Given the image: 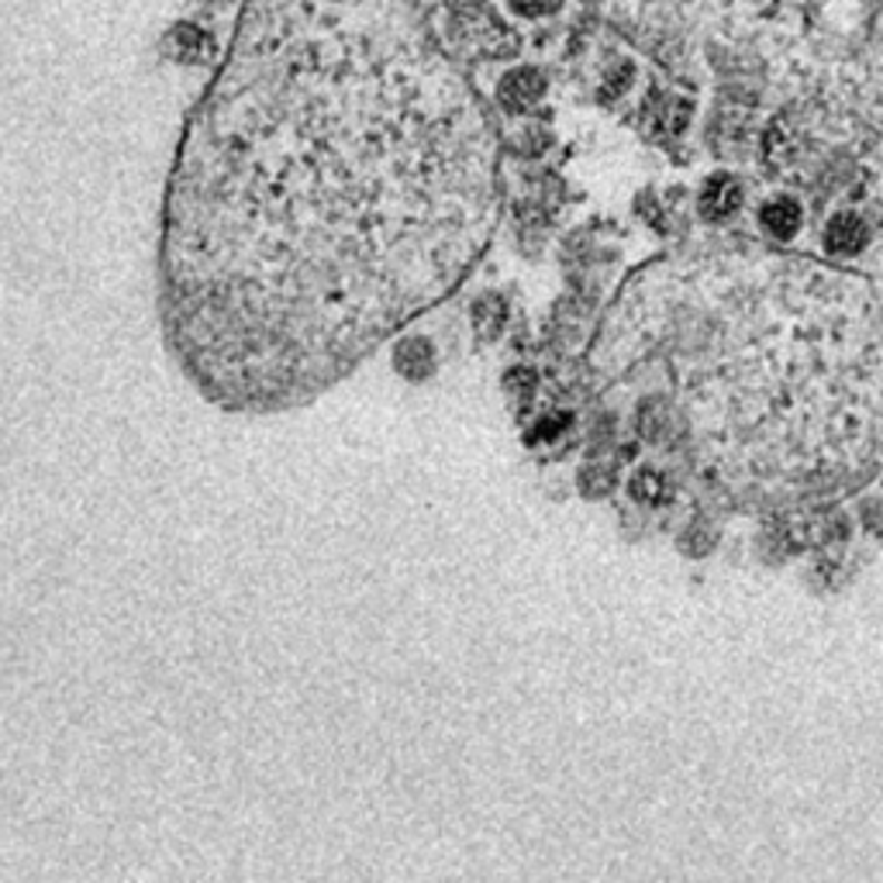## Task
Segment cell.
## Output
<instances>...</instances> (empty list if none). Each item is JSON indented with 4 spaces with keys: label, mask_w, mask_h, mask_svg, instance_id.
Returning <instances> with one entry per match:
<instances>
[{
    "label": "cell",
    "mask_w": 883,
    "mask_h": 883,
    "mask_svg": "<svg viewBox=\"0 0 883 883\" xmlns=\"http://www.w3.org/2000/svg\"><path fill=\"white\" fill-rule=\"evenodd\" d=\"M498 204V131L429 11L245 0L166 184V345L222 411L304 408L463 284Z\"/></svg>",
    "instance_id": "1"
},
{
    "label": "cell",
    "mask_w": 883,
    "mask_h": 883,
    "mask_svg": "<svg viewBox=\"0 0 883 883\" xmlns=\"http://www.w3.org/2000/svg\"><path fill=\"white\" fill-rule=\"evenodd\" d=\"M546 94V77L539 73V69L532 66H518L511 69V73H504V80L498 84V100H501V108L504 111H528L532 104Z\"/></svg>",
    "instance_id": "2"
},
{
    "label": "cell",
    "mask_w": 883,
    "mask_h": 883,
    "mask_svg": "<svg viewBox=\"0 0 883 883\" xmlns=\"http://www.w3.org/2000/svg\"><path fill=\"white\" fill-rule=\"evenodd\" d=\"M394 366L408 380H429L439 366L435 356V342L425 335H398L394 339Z\"/></svg>",
    "instance_id": "3"
},
{
    "label": "cell",
    "mask_w": 883,
    "mask_h": 883,
    "mask_svg": "<svg viewBox=\"0 0 883 883\" xmlns=\"http://www.w3.org/2000/svg\"><path fill=\"white\" fill-rule=\"evenodd\" d=\"M742 207V184L728 173H718L712 176L708 184L700 190V215L708 222H725L732 215H738Z\"/></svg>",
    "instance_id": "4"
},
{
    "label": "cell",
    "mask_w": 883,
    "mask_h": 883,
    "mask_svg": "<svg viewBox=\"0 0 883 883\" xmlns=\"http://www.w3.org/2000/svg\"><path fill=\"white\" fill-rule=\"evenodd\" d=\"M866 242H870V228L860 215H853V210H842V215H835L825 228V249L835 256H853L866 249Z\"/></svg>",
    "instance_id": "5"
},
{
    "label": "cell",
    "mask_w": 883,
    "mask_h": 883,
    "mask_svg": "<svg viewBox=\"0 0 883 883\" xmlns=\"http://www.w3.org/2000/svg\"><path fill=\"white\" fill-rule=\"evenodd\" d=\"M759 222H763V228L773 238H794L801 222H804V210H801V204L794 197H773V200L763 204Z\"/></svg>",
    "instance_id": "6"
},
{
    "label": "cell",
    "mask_w": 883,
    "mask_h": 883,
    "mask_svg": "<svg viewBox=\"0 0 883 883\" xmlns=\"http://www.w3.org/2000/svg\"><path fill=\"white\" fill-rule=\"evenodd\" d=\"M173 46V59L180 62H200L204 49L210 52V35H204L194 24H173V31L166 35V49Z\"/></svg>",
    "instance_id": "7"
},
{
    "label": "cell",
    "mask_w": 883,
    "mask_h": 883,
    "mask_svg": "<svg viewBox=\"0 0 883 883\" xmlns=\"http://www.w3.org/2000/svg\"><path fill=\"white\" fill-rule=\"evenodd\" d=\"M631 498L639 501H666V480L659 470H642L631 477Z\"/></svg>",
    "instance_id": "8"
}]
</instances>
